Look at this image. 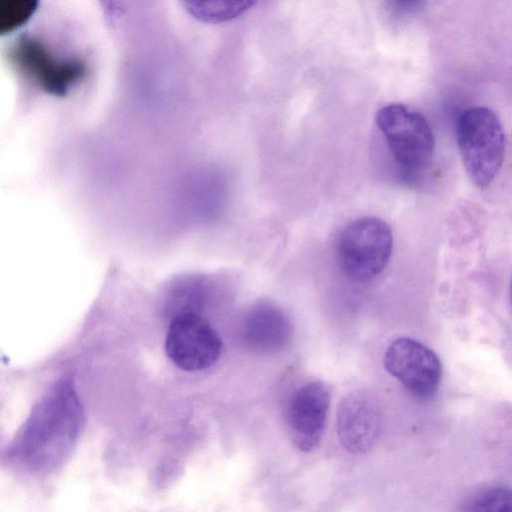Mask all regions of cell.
<instances>
[{
  "mask_svg": "<svg viewBox=\"0 0 512 512\" xmlns=\"http://www.w3.org/2000/svg\"><path fill=\"white\" fill-rule=\"evenodd\" d=\"M83 416L70 395L49 398L31 414L4 453L10 466L32 476H46L63 466L75 449Z\"/></svg>",
  "mask_w": 512,
  "mask_h": 512,
  "instance_id": "cell-1",
  "label": "cell"
},
{
  "mask_svg": "<svg viewBox=\"0 0 512 512\" xmlns=\"http://www.w3.org/2000/svg\"><path fill=\"white\" fill-rule=\"evenodd\" d=\"M458 150L471 181L487 187L498 175L505 156V134L498 116L487 107L464 110L456 124Z\"/></svg>",
  "mask_w": 512,
  "mask_h": 512,
  "instance_id": "cell-2",
  "label": "cell"
},
{
  "mask_svg": "<svg viewBox=\"0 0 512 512\" xmlns=\"http://www.w3.org/2000/svg\"><path fill=\"white\" fill-rule=\"evenodd\" d=\"M375 121L403 179L415 180L434 156V136L426 118L406 105L390 103L378 110Z\"/></svg>",
  "mask_w": 512,
  "mask_h": 512,
  "instance_id": "cell-3",
  "label": "cell"
},
{
  "mask_svg": "<svg viewBox=\"0 0 512 512\" xmlns=\"http://www.w3.org/2000/svg\"><path fill=\"white\" fill-rule=\"evenodd\" d=\"M393 235L388 224L377 217H362L345 226L336 256L343 273L357 282L377 277L392 254Z\"/></svg>",
  "mask_w": 512,
  "mask_h": 512,
  "instance_id": "cell-4",
  "label": "cell"
},
{
  "mask_svg": "<svg viewBox=\"0 0 512 512\" xmlns=\"http://www.w3.org/2000/svg\"><path fill=\"white\" fill-rule=\"evenodd\" d=\"M8 60L25 78L49 94L63 96L87 74L85 61L61 60L39 39L23 35L8 49Z\"/></svg>",
  "mask_w": 512,
  "mask_h": 512,
  "instance_id": "cell-5",
  "label": "cell"
},
{
  "mask_svg": "<svg viewBox=\"0 0 512 512\" xmlns=\"http://www.w3.org/2000/svg\"><path fill=\"white\" fill-rule=\"evenodd\" d=\"M165 351L175 366L188 372L205 370L221 356L222 341L210 323L198 313L172 317Z\"/></svg>",
  "mask_w": 512,
  "mask_h": 512,
  "instance_id": "cell-6",
  "label": "cell"
},
{
  "mask_svg": "<svg viewBox=\"0 0 512 512\" xmlns=\"http://www.w3.org/2000/svg\"><path fill=\"white\" fill-rule=\"evenodd\" d=\"M384 366L411 395L421 400L432 398L441 382L442 365L437 354L410 337L398 338L387 347Z\"/></svg>",
  "mask_w": 512,
  "mask_h": 512,
  "instance_id": "cell-7",
  "label": "cell"
},
{
  "mask_svg": "<svg viewBox=\"0 0 512 512\" xmlns=\"http://www.w3.org/2000/svg\"><path fill=\"white\" fill-rule=\"evenodd\" d=\"M330 402V388L319 380L303 384L292 394L286 420L290 439L297 449L310 452L319 445Z\"/></svg>",
  "mask_w": 512,
  "mask_h": 512,
  "instance_id": "cell-8",
  "label": "cell"
},
{
  "mask_svg": "<svg viewBox=\"0 0 512 512\" xmlns=\"http://www.w3.org/2000/svg\"><path fill=\"white\" fill-rule=\"evenodd\" d=\"M382 424L378 401L368 392L354 391L346 395L337 410V434L343 447L362 454L376 443Z\"/></svg>",
  "mask_w": 512,
  "mask_h": 512,
  "instance_id": "cell-9",
  "label": "cell"
},
{
  "mask_svg": "<svg viewBox=\"0 0 512 512\" xmlns=\"http://www.w3.org/2000/svg\"><path fill=\"white\" fill-rule=\"evenodd\" d=\"M240 333L244 346L251 352L273 354L289 344L292 325L282 309L269 302H260L245 315Z\"/></svg>",
  "mask_w": 512,
  "mask_h": 512,
  "instance_id": "cell-10",
  "label": "cell"
},
{
  "mask_svg": "<svg viewBox=\"0 0 512 512\" xmlns=\"http://www.w3.org/2000/svg\"><path fill=\"white\" fill-rule=\"evenodd\" d=\"M463 512H512V490L504 486L485 488L467 500Z\"/></svg>",
  "mask_w": 512,
  "mask_h": 512,
  "instance_id": "cell-11",
  "label": "cell"
},
{
  "mask_svg": "<svg viewBox=\"0 0 512 512\" xmlns=\"http://www.w3.org/2000/svg\"><path fill=\"white\" fill-rule=\"evenodd\" d=\"M191 11L199 18L210 22L234 19L250 9L252 1H222L191 3Z\"/></svg>",
  "mask_w": 512,
  "mask_h": 512,
  "instance_id": "cell-12",
  "label": "cell"
},
{
  "mask_svg": "<svg viewBox=\"0 0 512 512\" xmlns=\"http://www.w3.org/2000/svg\"><path fill=\"white\" fill-rule=\"evenodd\" d=\"M33 0L0 1V34L4 35L22 26L37 8Z\"/></svg>",
  "mask_w": 512,
  "mask_h": 512,
  "instance_id": "cell-13",
  "label": "cell"
},
{
  "mask_svg": "<svg viewBox=\"0 0 512 512\" xmlns=\"http://www.w3.org/2000/svg\"><path fill=\"white\" fill-rule=\"evenodd\" d=\"M510 299H511V304H512V281H511V287H510Z\"/></svg>",
  "mask_w": 512,
  "mask_h": 512,
  "instance_id": "cell-14",
  "label": "cell"
}]
</instances>
